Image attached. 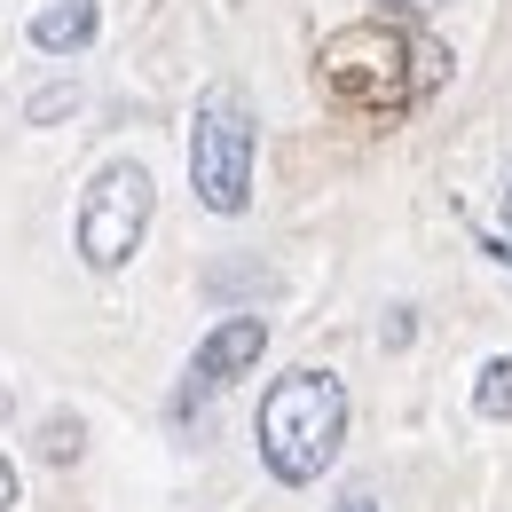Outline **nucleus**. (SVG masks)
<instances>
[{
    "label": "nucleus",
    "instance_id": "1",
    "mask_svg": "<svg viewBox=\"0 0 512 512\" xmlns=\"http://www.w3.org/2000/svg\"><path fill=\"white\" fill-rule=\"evenodd\" d=\"M260 465L284 481V489H308L331 473V457L347 442V386L331 379V371H284V379L260 394Z\"/></svg>",
    "mask_w": 512,
    "mask_h": 512
},
{
    "label": "nucleus",
    "instance_id": "2",
    "mask_svg": "<svg viewBox=\"0 0 512 512\" xmlns=\"http://www.w3.org/2000/svg\"><path fill=\"white\" fill-rule=\"evenodd\" d=\"M253 150H260V119L237 87H205L190 119V190L205 213L237 221L253 205Z\"/></svg>",
    "mask_w": 512,
    "mask_h": 512
},
{
    "label": "nucleus",
    "instance_id": "3",
    "mask_svg": "<svg viewBox=\"0 0 512 512\" xmlns=\"http://www.w3.org/2000/svg\"><path fill=\"white\" fill-rule=\"evenodd\" d=\"M323 87L355 111H402L418 95V40H402L394 24H355L339 40H323Z\"/></svg>",
    "mask_w": 512,
    "mask_h": 512
},
{
    "label": "nucleus",
    "instance_id": "4",
    "mask_svg": "<svg viewBox=\"0 0 512 512\" xmlns=\"http://www.w3.org/2000/svg\"><path fill=\"white\" fill-rule=\"evenodd\" d=\"M150 205H158V182H150V166H134V158H111V166L87 182V197H79V221H71V237H79V260H87L95 276H119V268L142 253Z\"/></svg>",
    "mask_w": 512,
    "mask_h": 512
},
{
    "label": "nucleus",
    "instance_id": "5",
    "mask_svg": "<svg viewBox=\"0 0 512 512\" xmlns=\"http://www.w3.org/2000/svg\"><path fill=\"white\" fill-rule=\"evenodd\" d=\"M260 355H268V316H221L190 355V386H182V410H197L205 394H221L229 379H245Z\"/></svg>",
    "mask_w": 512,
    "mask_h": 512
},
{
    "label": "nucleus",
    "instance_id": "6",
    "mask_svg": "<svg viewBox=\"0 0 512 512\" xmlns=\"http://www.w3.org/2000/svg\"><path fill=\"white\" fill-rule=\"evenodd\" d=\"M95 32H103V8H95V0H48V8L24 24V40H32L40 56H79Z\"/></svg>",
    "mask_w": 512,
    "mask_h": 512
},
{
    "label": "nucleus",
    "instance_id": "7",
    "mask_svg": "<svg viewBox=\"0 0 512 512\" xmlns=\"http://www.w3.org/2000/svg\"><path fill=\"white\" fill-rule=\"evenodd\" d=\"M32 457H40V465H79V457H87V418H79V410H56V418H40V434H32Z\"/></svg>",
    "mask_w": 512,
    "mask_h": 512
},
{
    "label": "nucleus",
    "instance_id": "8",
    "mask_svg": "<svg viewBox=\"0 0 512 512\" xmlns=\"http://www.w3.org/2000/svg\"><path fill=\"white\" fill-rule=\"evenodd\" d=\"M473 410H481V418H512V355H489V363H481Z\"/></svg>",
    "mask_w": 512,
    "mask_h": 512
},
{
    "label": "nucleus",
    "instance_id": "9",
    "mask_svg": "<svg viewBox=\"0 0 512 512\" xmlns=\"http://www.w3.org/2000/svg\"><path fill=\"white\" fill-rule=\"evenodd\" d=\"M71 103H79V87H40V95L24 103V119H32V127H48V119H64Z\"/></svg>",
    "mask_w": 512,
    "mask_h": 512
},
{
    "label": "nucleus",
    "instance_id": "10",
    "mask_svg": "<svg viewBox=\"0 0 512 512\" xmlns=\"http://www.w3.org/2000/svg\"><path fill=\"white\" fill-rule=\"evenodd\" d=\"M418 339V316L410 308H386V347H410Z\"/></svg>",
    "mask_w": 512,
    "mask_h": 512
},
{
    "label": "nucleus",
    "instance_id": "11",
    "mask_svg": "<svg viewBox=\"0 0 512 512\" xmlns=\"http://www.w3.org/2000/svg\"><path fill=\"white\" fill-rule=\"evenodd\" d=\"M379 8H402V16H434V8H449V0H379Z\"/></svg>",
    "mask_w": 512,
    "mask_h": 512
},
{
    "label": "nucleus",
    "instance_id": "12",
    "mask_svg": "<svg viewBox=\"0 0 512 512\" xmlns=\"http://www.w3.org/2000/svg\"><path fill=\"white\" fill-rule=\"evenodd\" d=\"M339 512H379V497H371V489H347V497H339Z\"/></svg>",
    "mask_w": 512,
    "mask_h": 512
},
{
    "label": "nucleus",
    "instance_id": "13",
    "mask_svg": "<svg viewBox=\"0 0 512 512\" xmlns=\"http://www.w3.org/2000/svg\"><path fill=\"white\" fill-rule=\"evenodd\" d=\"M16 505V465H8V457H0V512Z\"/></svg>",
    "mask_w": 512,
    "mask_h": 512
},
{
    "label": "nucleus",
    "instance_id": "14",
    "mask_svg": "<svg viewBox=\"0 0 512 512\" xmlns=\"http://www.w3.org/2000/svg\"><path fill=\"white\" fill-rule=\"evenodd\" d=\"M481 253H489V260H505V268H512V237H489Z\"/></svg>",
    "mask_w": 512,
    "mask_h": 512
},
{
    "label": "nucleus",
    "instance_id": "15",
    "mask_svg": "<svg viewBox=\"0 0 512 512\" xmlns=\"http://www.w3.org/2000/svg\"><path fill=\"white\" fill-rule=\"evenodd\" d=\"M505 229H512V182H505Z\"/></svg>",
    "mask_w": 512,
    "mask_h": 512
}]
</instances>
